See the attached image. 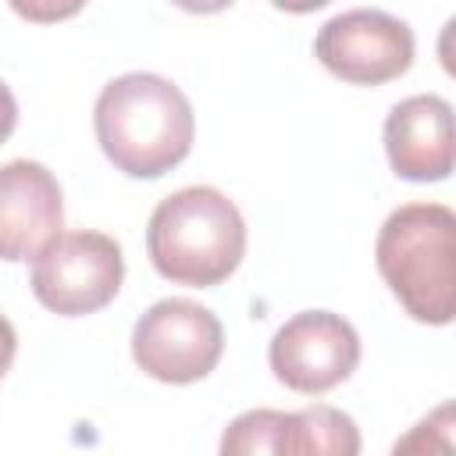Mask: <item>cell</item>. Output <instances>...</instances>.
Instances as JSON below:
<instances>
[{
	"label": "cell",
	"instance_id": "6da1fadb",
	"mask_svg": "<svg viewBox=\"0 0 456 456\" xmlns=\"http://www.w3.org/2000/svg\"><path fill=\"white\" fill-rule=\"evenodd\" d=\"M103 157L128 178H160L178 167L196 135L189 96L164 75L128 71L110 78L93 107Z\"/></svg>",
	"mask_w": 456,
	"mask_h": 456
},
{
	"label": "cell",
	"instance_id": "7a4b0ae2",
	"mask_svg": "<svg viewBox=\"0 0 456 456\" xmlns=\"http://www.w3.org/2000/svg\"><path fill=\"white\" fill-rule=\"evenodd\" d=\"M146 253L175 285H221L246 256V221L214 185H185L164 196L146 224Z\"/></svg>",
	"mask_w": 456,
	"mask_h": 456
},
{
	"label": "cell",
	"instance_id": "3957f363",
	"mask_svg": "<svg viewBox=\"0 0 456 456\" xmlns=\"http://www.w3.org/2000/svg\"><path fill=\"white\" fill-rule=\"evenodd\" d=\"M378 274L399 306L420 324H449L456 314V214L445 203L395 207L374 242Z\"/></svg>",
	"mask_w": 456,
	"mask_h": 456
},
{
	"label": "cell",
	"instance_id": "277c9868",
	"mask_svg": "<svg viewBox=\"0 0 456 456\" xmlns=\"http://www.w3.org/2000/svg\"><path fill=\"white\" fill-rule=\"evenodd\" d=\"M125 281V256L107 232H61L32 256V296L61 314L86 317L103 310Z\"/></svg>",
	"mask_w": 456,
	"mask_h": 456
},
{
	"label": "cell",
	"instance_id": "5b68a950",
	"mask_svg": "<svg viewBox=\"0 0 456 456\" xmlns=\"http://www.w3.org/2000/svg\"><path fill=\"white\" fill-rule=\"evenodd\" d=\"M224 353L217 314L196 299H157L132 328V360L164 385H192L207 378Z\"/></svg>",
	"mask_w": 456,
	"mask_h": 456
},
{
	"label": "cell",
	"instance_id": "8992f818",
	"mask_svg": "<svg viewBox=\"0 0 456 456\" xmlns=\"http://www.w3.org/2000/svg\"><path fill=\"white\" fill-rule=\"evenodd\" d=\"M314 57L349 86H381L410 71L413 28L378 7H353L317 28Z\"/></svg>",
	"mask_w": 456,
	"mask_h": 456
},
{
	"label": "cell",
	"instance_id": "52a82bcc",
	"mask_svg": "<svg viewBox=\"0 0 456 456\" xmlns=\"http://www.w3.org/2000/svg\"><path fill=\"white\" fill-rule=\"evenodd\" d=\"M274 378L303 395H324L342 385L360 363L356 328L331 310L292 314L267 346Z\"/></svg>",
	"mask_w": 456,
	"mask_h": 456
},
{
	"label": "cell",
	"instance_id": "ba28073f",
	"mask_svg": "<svg viewBox=\"0 0 456 456\" xmlns=\"http://www.w3.org/2000/svg\"><path fill=\"white\" fill-rule=\"evenodd\" d=\"M64 224V192L39 160L0 164V260H28Z\"/></svg>",
	"mask_w": 456,
	"mask_h": 456
},
{
	"label": "cell",
	"instance_id": "9c48e42d",
	"mask_svg": "<svg viewBox=\"0 0 456 456\" xmlns=\"http://www.w3.org/2000/svg\"><path fill=\"white\" fill-rule=\"evenodd\" d=\"M385 153L406 182H442L452 171V107L438 93L399 100L385 118Z\"/></svg>",
	"mask_w": 456,
	"mask_h": 456
},
{
	"label": "cell",
	"instance_id": "30bf717a",
	"mask_svg": "<svg viewBox=\"0 0 456 456\" xmlns=\"http://www.w3.org/2000/svg\"><path fill=\"white\" fill-rule=\"evenodd\" d=\"M271 456H360V428L346 410L328 403L278 410Z\"/></svg>",
	"mask_w": 456,
	"mask_h": 456
},
{
	"label": "cell",
	"instance_id": "8fae6325",
	"mask_svg": "<svg viewBox=\"0 0 456 456\" xmlns=\"http://www.w3.org/2000/svg\"><path fill=\"white\" fill-rule=\"evenodd\" d=\"M452 428H456V406L445 399L410 431H403L388 456H452Z\"/></svg>",
	"mask_w": 456,
	"mask_h": 456
},
{
	"label": "cell",
	"instance_id": "7c38bea8",
	"mask_svg": "<svg viewBox=\"0 0 456 456\" xmlns=\"http://www.w3.org/2000/svg\"><path fill=\"white\" fill-rule=\"evenodd\" d=\"M278 410H246L224 431L217 456H271V431Z\"/></svg>",
	"mask_w": 456,
	"mask_h": 456
},
{
	"label": "cell",
	"instance_id": "4fadbf2b",
	"mask_svg": "<svg viewBox=\"0 0 456 456\" xmlns=\"http://www.w3.org/2000/svg\"><path fill=\"white\" fill-rule=\"evenodd\" d=\"M14 125H18V100H14L11 86L0 78V142H7V139H11Z\"/></svg>",
	"mask_w": 456,
	"mask_h": 456
},
{
	"label": "cell",
	"instance_id": "5bb4252c",
	"mask_svg": "<svg viewBox=\"0 0 456 456\" xmlns=\"http://www.w3.org/2000/svg\"><path fill=\"white\" fill-rule=\"evenodd\" d=\"M14 353H18V335H14V324L0 314V381H4V374L11 370V363H14Z\"/></svg>",
	"mask_w": 456,
	"mask_h": 456
}]
</instances>
